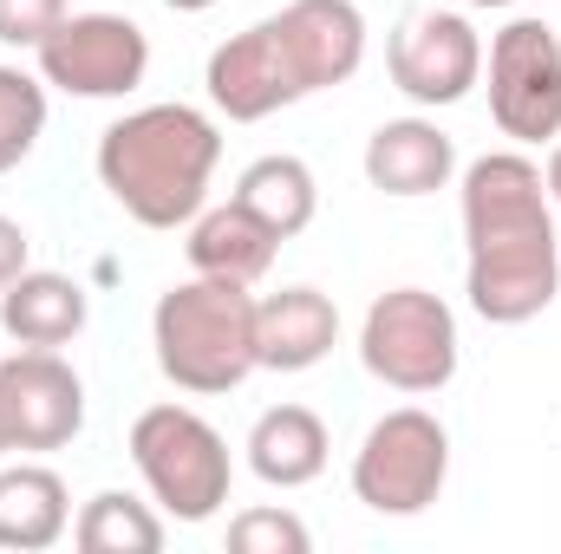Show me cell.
Returning <instances> with one entry per match:
<instances>
[{"mask_svg": "<svg viewBox=\"0 0 561 554\" xmlns=\"http://www.w3.org/2000/svg\"><path fill=\"white\" fill-rule=\"evenodd\" d=\"M463 293L477 320L490 326H529L549 313L561 293V242H556V203L542 183V163L523 150H490L463 170Z\"/></svg>", "mask_w": 561, "mask_h": 554, "instance_id": "cell-1", "label": "cell"}, {"mask_svg": "<svg viewBox=\"0 0 561 554\" xmlns=\"http://www.w3.org/2000/svg\"><path fill=\"white\" fill-rule=\"evenodd\" d=\"M222 131L196 105H138L99 138V183L144 229H190L209 203Z\"/></svg>", "mask_w": 561, "mask_h": 554, "instance_id": "cell-2", "label": "cell"}, {"mask_svg": "<svg viewBox=\"0 0 561 554\" xmlns=\"http://www.w3.org/2000/svg\"><path fill=\"white\" fill-rule=\"evenodd\" d=\"M150 346H157V372L176 392L222 399L249 372H262V359H255V293L242 280H216V275L176 280L150 307Z\"/></svg>", "mask_w": 561, "mask_h": 554, "instance_id": "cell-3", "label": "cell"}, {"mask_svg": "<svg viewBox=\"0 0 561 554\" xmlns=\"http://www.w3.org/2000/svg\"><path fill=\"white\" fill-rule=\"evenodd\" d=\"M131 463L170 522H209L236 483L222 430L190 405H144L131 417Z\"/></svg>", "mask_w": 561, "mask_h": 554, "instance_id": "cell-4", "label": "cell"}, {"mask_svg": "<svg viewBox=\"0 0 561 554\" xmlns=\"http://www.w3.org/2000/svg\"><path fill=\"white\" fill-rule=\"evenodd\" d=\"M463 339H457V313L450 300H437L431 287H392L366 307L359 320V366L405 392V399H431L457 379Z\"/></svg>", "mask_w": 561, "mask_h": 554, "instance_id": "cell-5", "label": "cell"}, {"mask_svg": "<svg viewBox=\"0 0 561 554\" xmlns=\"http://www.w3.org/2000/svg\"><path fill=\"white\" fill-rule=\"evenodd\" d=\"M450 483V430L424 405L386 412L353 450V496L373 516H424Z\"/></svg>", "mask_w": 561, "mask_h": 554, "instance_id": "cell-6", "label": "cell"}, {"mask_svg": "<svg viewBox=\"0 0 561 554\" xmlns=\"http://www.w3.org/2000/svg\"><path fill=\"white\" fill-rule=\"evenodd\" d=\"M39 79L66 99H131L150 72V33L131 13H66L39 46Z\"/></svg>", "mask_w": 561, "mask_h": 554, "instance_id": "cell-7", "label": "cell"}, {"mask_svg": "<svg viewBox=\"0 0 561 554\" xmlns=\"http://www.w3.org/2000/svg\"><path fill=\"white\" fill-rule=\"evenodd\" d=\"M490 118L496 131L516 143H549L561 138V33L549 20H510L490 53Z\"/></svg>", "mask_w": 561, "mask_h": 554, "instance_id": "cell-8", "label": "cell"}, {"mask_svg": "<svg viewBox=\"0 0 561 554\" xmlns=\"http://www.w3.org/2000/svg\"><path fill=\"white\" fill-rule=\"evenodd\" d=\"M386 72H392V85L412 105H424V112L457 105L483 79V33L463 13H450V7H424V13H412L386 39Z\"/></svg>", "mask_w": 561, "mask_h": 554, "instance_id": "cell-9", "label": "cell"}, {"mask_svg": "<svg viewBox=\"0 0 561 554\" xmlns=\"http://www.w3.org/2000/svg\"><path fill=\"white\" fill-rule=\"evenodd\" d=\"M7 450H66L85 430V379L53 346H20L0 359Z\"/></svg>", "mask_w": 561, "mask_h": 554, "instance_id": "cell-10", "label": "cell"}, {"mask_svg": "<svg viewBox=\"0 0 561 554\" xmlns=\"http://www.w3.org/2000/svg\"><path fill=\"white\" fill-rule=\"evenodd\" d=\"M268 26H275L300 99L333 92L366 66V13L353 0H287L280 13H268Z\"/></svg>", "mask_w": 561, "mask_h": 554, "instance_id": "cell-11", "label": "cell"}, {"mask_svg": "<svg viewBox=\"0 0 561 554\" xmlns=\"http://www.w3.org/2000/svg\"><path fill=\"white\" fill-rule=\"evenodd\" d=\"M203 85H209V105H216L229 125H262V118H275L287 105H300V85H294V72H287V59H280V39H275L268 20L229 33V39L209 53Z\"/></svg>", "mask_w": 561, "mask_h": 554, "instance_id": "cell-12", "label": "cell"}, {"mask_svg": "<svg viewBox=\"0 0 561 554\" xmlns=\"http://www.w3.org/2000/svg\"><path fill=\"white\" fill-rule=\"evenodd\" d=\"M450 176H457V143H450V131H437L431 118H386L366 138V183L379 196L419 203V196L450 189Z\"/></svg>", "mask_w": 561, "mask_h": 554, "instance_id": "cell-13", "label": "cell"}, {"mask_svg": "<svg viewBox=\"0 0 561 554\" xmlns=\"http://www.w3.org/2000/svg\"><path fill=\"white\" fill-rule=\"evenodd\" d=\"M340 339V307L320 287H280L255 300V359L262 372H307L333 353Z\"/></svg>", "mask_w": 561, "mask_h": 554, "instance_id": "cell-14", "label": "cell"}, {"mask_svg": "<svg viewBox=\"0 0 561 554\" xmlns=\"http://www.w3.org/2000/svg\"><path fill=\"white\" fill-rule=\"evenodd\" d=\"M92 320V300L72 275H53V268H26L20 280L0 287V326L13 346H72Z\"/></svg>", "mask_w": 561, "mask_h": 554, "instance_id": "cell-15", "label": "cell"}, {"mask_svg": "<svg viewBox=\"0 0 561 554\" xmlns=\"http://www.w3.org/2000/svg\"><path fill=\"white\" fill-rule=\"evenodd\" d=\"M275 249H280V235L255 209H242L236 196L216 203V209L203 203V216L190 222V275H216V280L255 287V280L275 268Z\"/></svg>", "mask_w": 561, "mask_h": 554, "instance_id": "cell-16", "label": "cell"}, {"mask_svg": "<svg viewBox=\"0 0 561 554\" xmlns=\"http://www.w3.org/2000/svg\"><path fill=\"white\" fill-rule=\"evenodd\" d=\"M72 535V489L46 463H13L0 470V549L39 554Z\"/></svg>", "mask_w": 561, "mask_h": 554, "instance_id": "cell-17", "label": "cell"}, {"mask_svg": "<svg viewBox=\"0 0 561 554\" xmlns=\"http://www.w3.org/2000/svg\"><path fill=\"white\" fill-rule=\"evenodd\" d=\"M327 457H333V437H327L320 412H307V405H275L249 430V470L268 489H307L327 470Z\"/></svg>", "mask_w": 561, "mask_h": 554, "instance_id": "cell-18", "label": "cell"}, {"mask_svg": "<svg viewBox=\"0 0 561 554\" xmlns=\"http://www.w3.org/2000/svg\"><path fill=\"white\" fill-rule=\"evenodd\" d=\"M236 203L255 209L280 242H294V235L320 216V183H313V170H307L300 157L275 150V157H255V163L236 176Z\"/></svg>", "mask_w": 561, "mask_h": 554, "instance_id": "cell-19", "label": "cell"}, {"mask_svg": "<svg viewBox=\"0 0 561 554\" xmlns=\"http://www.w3.org/2000/svg\"><path fill=\"white\" fill-rule=\"evenodd\" d=\"M72 549L79 554H157L163 549V516L125 496V489H99L79 516H72Z\"/></svg>", "mask_w": 561, "mask_h": 554, "instance_id": "cell-20", "label": "cell"}, {"mask_svg": "<svg viewBox=\"0 0 561 554\" xmlns=\"http://www.w3.org/2000/svg\"><path fill=\"white\" fill-rule=\"evenodd\" d=\"M46 138V79L0 66V176L20 170Z\"/></svg>", "mask_w": 561, "mask_h": 554, "instance_id": "cell-21", "label": "cell"}, {"mask_svg": "<svg viewBox=\"0 0 561 554\" xmlns=\"http://www.w3.org/2000/svg\"><path fill=\"white\" fill-rule=\"evenodd\" d=\"M229 549L236 554H307L313 535L294 509H242L229 522Z\"/></svg>", "mask_w": 561, "mask_h": 554, "instance_id": "cell-22", "label": "cell"}, {"mask_svg": "<svg viewBox=\"0 0 561 554\" xmlns=\"http://www.w3.org/2000/svg\"><path fill=\"white\" fill-rule=\"evenodd\" d=\"M72 13V0H0V46H39L59 20Z\"/></svg>", "mask_w": 561, "mask_h": 554, "instance_id": "cell-23", "label": "cell"}, {"mask_svg": "<svg viewBox=\"0 0 561 554\" xmlns=\"http://www.w3.org/2000/svg\"><path fill=\"white\" fill-rule=\"evenodd\" d=\"M26 268H33V242H26V229L13 216H0V287L20 280Z\"/></svg>", "mask_w": 561, "mask_h": 554, "instance_id": "cell-24", "label": "cell"}, {"mask_svg": "<svg viewBox=\"0 0 561 554\" xmlns=\"http://www.w3.org/2000/svg\"><path fill=\"white\" fill-rule=\"evenodd\" d=\"M542 183H549V203L561 209V138H556V150H549V163H542Z\"/></svg>", "mask_w": 561, "mask_h": 554, "instance_id": "cell-25", "label": "cell"}, {"mask_svg": "<svg viewBox=\"0 0 561 554\" xmlns=\"http://www.w3.org/2000/svg\"><path fill=\"white\" fill-rule=\"evenodd\" d=\"M163 7H170V13H209L216 0H163Z\"/></svg>", "mask_w": 561, "mask_h": 554, "instance_id": "cell-26", "label": "cell"}, {"mask_svg": "<svg viewBox=\"0 0 561 554\" xmlns=\"http://www.w3.org/2000/svg\"><path fill=\"white\" fill-rule=\"evenodd\" d=\"M463 7H490L496 13V7H516V0H463Z\"/></svg>", "mask_w": 561, "mask_h": 554, "instance_id": "cell-27", "label": "cell"}, {"mask_svg": "<svg viewBox=\"0 0 561 554\" xmlns=\"http://www.w3.org/2000/svg\"><path fill=\"white\" fill-rule=\"evenodd\" d=\"M0 457H7V424H0Z\"/></svg>", "mask_w": 561, "mask_h": 554, "instance_id": "cell-28", "label": "cell"}]
</instances>
